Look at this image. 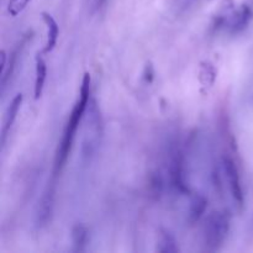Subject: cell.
I'll return each mask as SVG.
<instances>
[{
	"label": "cell",
	"instance_id": "9c48e42d",
	"mask_svg": "<svg viewBox=\"0 0 253 253\" xmlns=\"http://www.w3.org/2000/svg\"><path fill=\"white\" fill-rule=\"evenodd\" d=\"M22 101H24V95H22L21 93L16 94V95L12 98V100L10 101L9 106H7L6 111H5L4 120H2L1 126V132H0V143H1L2 148H4L5 142H6V138L7 136H9L10 130H11L15 120H16L17 114H19L20 109H21Z\"/></svg>",
	"mask_w": 253,
	"mask_h": 253
},
{
	"label": "cell",
	"instance_id": "5bb4252c",
	"mask_svg": "<svg viewBox=\"0 0 253 253\" xmlns=\"http://www.w3.org/2000/svg\"><path fill=\"white\" fill-rule=\"evenodd\" d=\"M217 72L214 64L210 61H203L199 64V71H198V79L203 89L209 90L212 88L216 81Z\"/></svg>",
	"mask_w": 253,
	"mask_h": 253
},
{
	"label": "cell",
	"instance_id": "8fae6325",
	"mask_svg": "<svg viewBox=\"0 0 253 253\" xmlns=\"http://www.w3.org/2000/svg\"><path fill=\"white\" fill-rule=\"evenodd\" d=\"M42 21L44 22L47 27V41L46 44H44L43 49L41 51L42 54H48L51 53L54 49V47L57 46V41H58L59 36V26L57 24L56 19L52 16L49 12L43 11L41 14Z\"/></svg>",
	"mask_w": 253,
	"mask_h": 253
},
{
	"label": "cell",
	"instance_id": "9a60e30c",
	"mask_svg": "<svg viewBox=\"0 0 253 253\" xmlns=\"http://www.w3.org/2000/svg\"><path fill=\"white\" fill-rule=\"evenodd\" d=\"M156 251L160 253L179 252V247H178V242L175 240V237L169 231H167V230H161Z\"/></svg>",
	"mask_w": 253,
	"mask_h": 253
},
{
	"label": "cell",
	"instance_id": "d6986e66",
	"mask_svg": "<svg viewBox=\"0 0 253 253\" xmlns=\"http://www.w3.org/2000/svg\"><path fill=\"white\" fill-rule=\"evenodd\" d=\"M6 64H7V54L5 52V49H1L0 52V67H1V72L6 68Z\"/></svg>",
	"mask_w": 253,
	"mask_h": 253
},
{
	"label": "cell",
	"instance_id": "4fadbf2b",
	"mask_svg": "<svg viewBox=\"0 0 253 253\" xmlns=\"http://www.w3.org/2000/svg\"><path fill=\"white\" fill-rule=\"evenodd\" d=\"M36 68H35V85H34V98L39 100L42 96L44 89V83L47 78V66L44 59L42 58V53H37L35 57Z\"/></svg>",
	"mask_w": 253,
	"mask_h": 253
},
{
	"label": "cell",
	"instance_id": "44dd1931",
	"mask_svg": "<svg viewBox=\"0 0 253 253\" xmlns=\"http://www.w3.org/2000/svg\"><path fill=\"white\" fill-rule=\"evenodd\" d=\"M105 1V0H99V2H104Z\"/></svg>",
	"mask_w": 253,
	"mask_h": 253
},
{
	"label": "cell",
	"instance_id": "52a82bcc",
	"mask_svg": "<svg viewBox=\"0 0 253 253\" xmlns=\"http://www.w3.org/2000/svg\"><path fill=\"white\" fill-rule=\"evenodd\" d=\"M31 35L32 32H26V34L21 37V40L15 44L14 49H12L11 53L9 54L6 68L1 72V79H0V91H1V95H4L7 86L11 83L12 77H14L17 66H19V59L21 58V54L22 52H24L25 47H26L27 42L31 40Z\"/></svg>",
	"mask_w": 253,
	"mask_h": 253
},
{
	"label": "cell",
	"instance_id": "277c9868",
	"mask_svg": "<svg viewBox=\"0 0 253 253\" xmlns=\"http://www.w3.org/2000/svg\"><path fill=\"white\" fill-rule=\"evenodd\" d=\"M231 229V215L227 210H215L204 225V247L207 252H216L224 246Z\"/></svg>",
	"mask_w": 253,
	"mask_h": 253
},
{
	"label": "cell",
	"instance_id": "ffe728a7",
	"mask_svg": "<svg viewBox=\"0 0 253 253\" xmlns=\"http://www.w3.org/2000/svg\"><path fill=\"white\" fill-rule=\"evenodd\" d=\"M250 4L253 5V0H250Z\"/></svg>",
	"mask_w": 253,
	"mask_h": 253
},
{
	"label": "cell",
	"instance_id": "e0dca14e",
	"mask_svg": "<svg viewBox=\"0 0 253 253\" xmlns=\"http://www.w3.org/2000/svg\"><path fill=\"white\" fill-rule=\"evenodd\" d=\"M31 0H9L7 1V12L10 16L16 17L21 14Z\"/></svg>",
	"mask_w": 253,
	"mask_h": 253
},
{
	"label": "cell",
	"instance_id": "30bf717a",
	"mask_svg": "<svg viewBox=\"0 0 253 253\" xmlns=\"http://www.w3.org/2000/svg\"><path fill=\"white\" fill-rule=\"evenodd\" d=\"M208 209V199L205 195L200 194V193H194L190 195L189 207H188L187 212V222L193 226L197 224L203 215L205 214Z\"/></svg>",
	"mask_w": 253,
	"mask_h": 253
},
{
	"label": "cell",
	"instance_id": "7a4b0ae2",
	"mask_svg": "<svg viewBox=\"0 0 253 253\" xmlns=\"http://www.w3.org/2000/svg\"><path fill=\"white\" fill-rule=\"evenodd\" d=\"M82 160L89 163L98 152L104 135V121L100 108L95 99H91L84 114Z\"/></svg>",
	"mask_w": 253,
	"mask_h": 253
},
{
	"label": "cell",
	"instance_id": "6da1fadb",
	"mask_svg": "<svg viewBox=\"0 0 253 253\" xmlns=\"http://www.w3.org/2000/svg\"><path fill=\"white\" fill-rule=\"evenodd\" d=\"M89 101H90V74L86 72L83 77V81H82L78 100L76 101L73 109H72L71 115H69V119L67 120L63 133H62L61 141H59L58 147H57L53 163L54 177L58 178L62 169H63L64 166H66L67 160H68L69 157V153H71L72 151L74 138H76L77 130H78L81 121L83 120L84 114H85L86 108H88Z\"/></svg>",
	"mask_w": 253,
	"mask_h": 253
},
{
	"label": "cell",
	"instance_id": "3957f363",
	"mask_svg": "<svg viewBox=\"0 0 253 253\" xmlns=\"http://www.w3.org/2000/svg\"><path fill=\"white\" fill-rule=\"evenodd\" d=\"M168 185L173 192L178 194H190V189L187 184L185 174V155L179 140H173L168 146L167 151V168Z\"/></svg>",
	"mask_w": 253,
	"mask_h": 253
},
{
	"label": "cell",
	"instance_id": "ba28073f",
	"mask_svg": "<svg viewBox=\"0 0 253 253\" xmlns=\"http://www.w3.org/2000/svg\"><path fill=\"white\" fill-rule=\"evenodd\" d=\"M253 20V7L250 2L241 4L239 7H235L234 11L227 19L225 24L224 31L229 35L236 36V35L242 34Z\"/></svg>",
	"mask_w": 253,
	"mask_h": 253
},
{
	"label": "cell",
	"instance_id": "7c38bea8",
	"mask_svg": "<svg viewBox=\"0 0 253 253\" xmlns=\"http://www.w3.org/2000/svg\"><path fill=\"white\" fill-rule=\"evenodd\" d=\"M235 9V1L234 0H222L220 4L219 9L216 10L215 15L212 16L211 22H210L209 31L211 34H216V32L224 30L225 24H226L227 19L231 15V12Z\"/></svg>",
	"mask_w": 253,
	"mask_h": 253
},
{
	"label": "cell",
	"instance_id": "8992f818",
	"mask_svg": "<svg viewBox=\"0 0 253 253\" xmlns=\"http://www.w3.org/2000/svg\"><path fill=\"white\" fill-rule=\"evenodd\" d=\"M221 169L222 173L225 174V178L229 184L230 192H231L232 198H234L235 203L237 207L242 208L245 204V194L244 188H242L241 177H240L239 168H237L236 162L232 160L230 156L225 155L221 160Z\"/></svg>",
	"mask_w": 253,
	"mask_h": 253
},
{
	"label": "cell",
	"instance_id": "5b68a950",
	"mask_svg": "<svg viewBox=\"0 0 253 253\" xmlns=\"http://www.w3.org/2000/svg\"><path fill=\"white\" fill-rule=\"evenodd\" d=\"M56 188L57 177L52 175L40 198L35 211V229L37 231L46 229L51 224L54 211V203H56Z\"/></svg>",
	"mask_w": 253,
	"mask_h": 253
},
{
	"label": "cell",
	"instance_id": "2e32d148",
	"mask_svg": "<svg viewBox=\"0 0 253 253\" xmlns=\"http://www.w3.org/2000/svg\"><path fill=\"white\" fill-rule=\"evenodd\" d=\"M88 229L84 225L78 224L72 229V244H73L74 252H84L88 245L89 237Z\"/></svg>",
	"mask_w": 253,
	"mask_h": 253
},
{
	"label": "cell",
	"instance_id": "ac0fdd59",
	"mask_svg": "<svg viewBox=\"0 0 253 253\" xmlns=\"http://www.w3.org/2000/svg\"><path fill=\"white\" fill-rule=\"evenodd\" d=\"M153 78H155V71H153L152 64L151 63L146 64L145 69H143V73H142V79L146 82V83H152Z\"/></svg>",
	"mask_w": 253,
	"mask_h": 253
}]
</instances>
